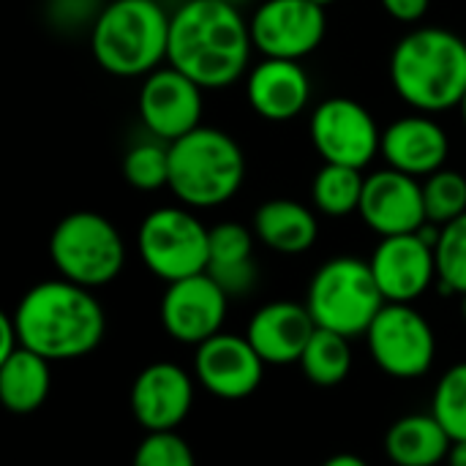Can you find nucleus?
Masks as SVG:
<instances>
[{
  "mask_svg": "<svg viewBox=\"0 0 466 466\" xmlns=\"http://www.w3.org/2000/svg\"><path fill=\"white\" fill-rule=\"evenodd\" d=\"M254 52L248 19L227 0H186L169 22L167 63L202 90H221L240 79Z\"/></svg>",
  "mask_w": 466,
  "mask_h": 466,
  "instance_id": "f257e3e1",
  "label": "nucleus"
},
{
  "mask_svg": "<svg viewBox=\"0 0 466 466\" xmlns=\"http://www.w3.org/2000/svg\"><path fill=\"white\" fill-rule=\"evenodd\" d=\"M14 322L22 347L49 363L90 355L106 333V317L93 289L66 279L30 287L14 309Z\"/></svg>",
  "mask_w": 466,
  "mask_h": 466,
  "instance_id": "f03ea898",
  "label": "nucleus"
},
{
  "mask_svg": "<svg viewBox=\"0 0 466 466\" xmlns=\"http://www.w3.org/2000/svg\"><path fill=\"white\" fill-rule=\"evenodd\" d=\"M390 82L418 112L459 106L466 93V41L445 27H415L393 46Z\"/></svg>",
  "mask_w": 466,
  "mask_h": 466,
  "instance_id": "7ed1b4c3",
  "label": "nucleus"
},
{
  "mask_svg": "<svg viewBox=\"0 0 466 466\" xmlns=\"http://www.w3.org/2000/svg\"><path fill=\"white\" fill-rule=\"evenodd\" d=\"M169 22L158 0H109L90 27L96 63L112 76H147L167 60Z\"/></svg>",
  "mask_w": 466,
  "mask_h": 466,
  "instance_id": "20e7f679",
  "label": "nucleus"
},
{
  "mask_svg": "<svg viewBox=\"0 0 466 466\" xmlns=\"http://www.w3.org/2000/svg\"><path fill=\"white\" fill-rule=\"evenodd\" d=\"M243 180L246 156L227 131L199 126L169 142V188L186 208H218L243 188Z\"/></svg>",
  "mask_w": 466,
  "mask_h": 466,
  "instance_id": "39448f33",
  "label": "nucleus"
},
{
  "mask_svg": "<svg viewBox=\"0 0 466 466\" xmlns=\"http://www.w3.org/2000/svg\"><path fill=\"white\" fill-rule=\"evenodd\" d=\"M385 303L371 265L358 257H336L325 262L314 273L306 295L317 328L347 339L366 336Z\"/></svg>",
  "mask_w": 466,
  "mask_h": 466,
  "instance_id": "423d86ee",
  "label": "nucleus"
},
{
  "mask_svg": "<svg viewBox=\"0 0 466 466\" xmlns=\"http://www.w3.org/2000/svg\"><path fill=\"white\" fill-rule=\"evenodd\" d=\"M49 257L60 279L98 289L120 276L126 265V243L106 216L76 210L63 216L52 229Z\"/></svg>",
  "mask_w": 466,
  "mask_h": 466,
  "instance_id": "0eeeda50",
  "label": "nucleus"
},
{
  "mask_svg": "<svg viewBox=\"0 0 466 466\" xmlns=\"http://www.w3.org/2000/svg\"><path fill=\"white\" fill-rule=\"evenodd\" d=\"M137 251L153 276L172 284L208 270L210 229L188 208H156L139 224Z\"/></svg>",
  "mask_w": 466,
  "mask_h": 466,
  "instance_id": "6e6552de",
  "label": "nucleus"
},
{
  "mask_svg": "<svg viewBox=\"0 0 466 466\" xmlns=\"http://www.w3.org/2000/svg\"><path fill=\"white\" fill-rule=\"evenodd\" d=\"M374 363L396 380L429 374L437 358V336L412 303H385L366 333Z\"/></svg>",
  "mask_w": 466,
  "mask_h": 466,
  "instance_id": "1a4fd4ad",
  "label": "nucleus"
},
{
  "mask_svg": "<svg viewBox=\"0 0 466 466\" xmlns=\"http://www.w3.org/2000/svg\"><path fill=\"white\" fill-rule=\"evenodd\" d=\"M309 134L325 164L366 169L382 147V128L374 115L347 96H333L317 104L309 120Z\"/></svg>",
  "mask_w": 466,
  "mask_h": 466,
  "instance_id": "9d476101",
  "label": "nucleus"
},
{
  "mask_svg": "<svg viewBox=\"0 0 466 466\" xmlns=\"http://www.w3.org/2000/svg\"><path fill=\"white\" fill-rule=\"evenodd\" d=\"M254 49L262 57L303 60L328 30L325 8L311 0H265L248 19Z\"/></svg>",
  "mask_w": 466,
  "mask_h": 466,
  "instance_id": "9b49d317",
  "label": "nucleus"
},
{
  "mask_svg": "<svg viewBox=\"0 0 466 466\" xmlns=\"http://www.w3.org/2000/svg\"><path fill=\"white\" fill-rule=\"evenodd\" d=\"M202 87L175 66L156 68L139 87V117L150 137L175 142L202 126Z\"/></svg>",
  "mask_w": 466,
  "mask_h": 466,
  "instance_id": "f8f14e48",
  "label": "nucleus"
},
{
  "mask_svg": "<svg viewBox=\"0 0 466 466\" xmlns=\"http://www.w3.org/2000/svg\"><path fill=\"white\" fill-rule=\"evenodd\" d=\"M227 309L229 295L208 273H197L167 284L161 298V325L169 339L199 347L221 333Z\"/></svg>",
  "mask_w": 466,
  "mask_h": 466,
  "instance_id": "ddd939ff",
  "label": "nucleus"
},
{
  "mask_svg": "<svg viewBox=\"0 0 466 466\" xmlns=\"http://www.w3.org/2000/svg\"><path fill=\"white\" fill-rule=\"evenodd\" d=\"M358 216L380 238L418 232L426 218L423 183L399 169H380L366 177Z\"/></svg>",
  "mask_w": 466,
  "mask_h": 466,
  "instance_id": "4468645a",
  "label": "nucleus"
},
{
  "mask_svg": "<svg viewBox=\"0 0 466 466\" xmlns=\"http://www.w3.org/2000/svg\"><path fill=\"white\" fill-rule=\"evenodd\" d=\"M197 382L216 399L238 401L251 396L265 377V360L257 355L246 336L216 333L197 347L194 358Z\"/></svg>",
  "mask_w": 466,
  "mask_h": 466,
  "instance_id": "2eb2a0df",
  "label": "nucleus"
},
{
  "mask_svg": "<svg viewBox=\"0 0 466 466\" xmlns=\"http://www.w3.org/2000/svg\"><path fill=\"white\" fill-rule=\"evenodd\" d=\"M369 265L388 303H415L437 279L434 246L418 232L382 238Z\"/></svg>",
  "mask_w": 466,
  "mask_h": 466,
  "instance_id": "dca6fc26",
  "label": "nucleus"
},
{
  "mask_svg": "<svg viewBox=\"0 0 466 466\" xmlns=\"http://www.w3.org/2000/svg\"><path fill=\"white\" fill-rule=\"evenodd\" d=\"M194 404V380L175 363L145 366L131 385V412L150 431H177Z\"/></svg>",
  "mask_w": 466,
  "mask_h": 466,
  "instance_id": "f3484780",
  "label": "nucleus"
},
{
  "mask_svg": "<svg viewBox=\"0 0 466 466\" xmlns=\"http://www.w3.org/2000/svg\"><path fill=\"white\" fill-rule=\"evenodd\" d=\"M451 153V139L445 128L426 112L404 115L382 128L380 156L390 169L412 177H429L445 169Z\"/></svg>",
  "mask_w": 466,
  "mask_h": 466,
  "instance_id": "a211bd4d",
  "label": "nucleus"
},
{
  "mask_svg": "<svg viewBox=\"0 0 466 466\" xmlns=\"http://www.w3.org/2000/svg\"><path fill=\"white\" fill-rule=\"evenodd\" d=\"M314 333L317 322L306 303L273 300L254 311L246 339L265 360V366H289L300 363Z\"/></svg>",
  "mask_w": 466,
  "mask_h": 466,
  "instance_id": "6ab92c4d",
  "label": "nucleus"
},
{
  "mask_svg": "<svg viewBox=\"0 0 466 466\" xmlns=\"http://www.w3.org/2000/svg\"><path fill=\"white\" fill-rule=\"evenodd\" d=\"M246 96L251 109L270 120L287 123L303 115L311 101V79L300 60L262 57L246 79Z\"/></svg>",
  "mask_w": 466,
  "mask_h": 466,
  "instance_id": "aec40b11",
  "label": "nucleus"
},
{
  "mask_svg": "<svg viewBox=\"0 0 466 466\" xmlns=\"http://www.w3.org/2000/svg\"><path fill=\"white\" fill-rule=\"evenodd\" d=\"M254 232L224 221L210 227V254H208V276L229 295L240 298L248 295L257 284V265H254Z\"/></svg>",
  "mask_w": 466,
  "mask_h": 466,
  "instance_id": "412c9836",
  "label": "nucleus"
},
{
  "mask_svg": "<svg viewBox=\"0 0 466 466\" xmlns=\"http://www.w3.org/2000/svg\"><path fill=\"white\" fill-rule=\"evenodd\" d=\"M254 235L279 254H303L317 243V216L295 199H268L254 213Z\"/></svg>",
  "mask_w": 466,
  "mask_h": 466,
  "instance_id": "4be33fe9",
  "label": "nucleus"
},
{
  "mask_svg": "<svg viewBox=\"0 0 466 466\" xmlns=\"http://www.w3.org/2000/svg\"><path fill=\"white\" fill-rule=\"evenodd\" d=\"M451 448V434L431 412L399 418L385 434V456L396 466H437L448 461Z\"/></svg>",
  "mask_w": 466,
  "mask_h": 466,
  "instance_id": "5701e85b",
  "label": "nucleus"
},
{
  "mask_svg": "<svg viewBox=\"0 0 466 466\" xmlns=\"http://www.w3.org/2000/svg\"><path fill=\"white\" fill-rule=\"evenodd\" d=\"M52 371L49 360L27 347H19L0 363V401L14 415H30L49 399Z\"/></svg>",
  "mask_w": 466,
  "mask_h": 466,
  "instance_id": "b1692460",
  "label": "nucleus"
},
{
  "mask_svg": "<svg viewBox=\"0 0 466 466\" xmlns=\"http://www.w3.org/2000/svg\"><path fill=\"white\" fill-rule=\"evenodd\" d=\"M300 369L306 374V380L317 388H336L347 380V374L352 371V347L350 339L325 328H317V333L311 336L303 358H300Z\"/></svg>",
  "mask_w": 466,
  "mask_h": 466,
  "instance_id": "393cba45",
  "label": "nucleus"
},
{
  "mask_svg": "<svg viewBox=\"0 0 466 466\" xmlns=\"http://www.w3.org/2000/svg\"><path fill=\"white\" fill-rule=\"evenodd\" d=\"M363 169L344 167V164H322L311 183V199L319 213L330 218H344L350 213H358L366 177Z\"/></svg>",
  "mask_w": 466,
  "mask_h": 466,
  "instance_id": "a878e982",
  "label": "nucleus"
},
{
  "mask_svg": "<svg viewBox=\"0 0 466 466\" xmlns=\"http://www.w3.org/2000/svg\"><path fill=\"white\" fill-rule=\"evenodd\" d=\"M123 177L139 191H158L169 186V142L142 139L123 156Z\"/></svg>",
  "mask_w": 466,
  "mask_h": 466,
  "instance_id": "bb28decb",
  "label": "nucleus"
},
{
  "mask_svg": "<svg viewBox=\"0 0 466 466\" xmlns=\"http://www.w3.org/2000/svg\"><path fill=\"white\" fill-rule=\"evenodd\" d=\"M434 254L440 289L445 295H466V213L442 227Z\"/></svg>",
  "mask_w": 466,
  "mask_h": 466,
  "instance_id": "cd10ccee",
  "label": "nucleus"
},
{
  "mask_svg": "<svg viewBox=\"0 0 466 466\" xmlns=\"http://www.w3.org/2000/svg\"><path fill=\"white\" fill-rule=\"evenodd\" d=\"M426 218L445 227L466 213V177L456 169H440L423 183Z\"/></svg>",
  "mask_w": 466,
  "mask_h": 466,
  "instance_id": "c85d7f7f",
  "label": "nucleus"
},
{
  "mask_svg": "<svg viewBox=\"0 0 466 466\" xmlns=\"http://www.w3.org/2000/svg\"><path fill=\"white\" fill-rule=\"evenodd\" d=\"M431 415L445 426L451 440H466V363L451 366L434 390Z\"/></svg>",
  "mask_w": 466,
  "mask_h": 466,
  "instance_id": "c756f323",
  "label": "nucleus"
},
{
  "mask_svg": "<svg viewBox=\"0 0 466 466\" xmlns=\"http://www.w3.org/2000/svg\"><path fill=\"white\" fill-rule=\"evenodd\" d=\"M131 466H197V459L177 431H150L134 451Z\"/></svg>",
  "mask_w": 466,
  "mask_h": 466,
  "instance_id": "7c9ffc66",
  "label": "nucleus"
},
{
  "mask_svg": "<svg viewBox=\"0 0 466 466\" xmlns=\"http://www.w3.org/2000/svg\"><path fill=\"white\" fill-rule=\"evenodd\" d=\"M106 3L109 0H46L44 14L52 27L76 33V30L93 27Z\"/></svg>",
  "mask_w": 466,
  "mask_h": 466,
  "instance_id": "2f4dec72",
  "label": "nucleus"
},
{
  "mask_svg": "<svg viewBox=\"0 0 466 466\" xmlns=\"http://www.w3.org/2000/svg\"><path fill=\"white\" fill-rule=\"evenodd\" d=\"M380 3H382V8H385L393 19L412 25V22H420V19L426 16L431 0H380Z\"/></svg>",
  "mask_w": 466,
  "mask_h": 466,
  "instance_id": "473e14b6",
  "label": "nucleus"
},
{
  "mask_svg": "<svg viewBox=\"0 0 466 466\" xmlns=\"http://www.w3.org/2000/svg\"><path fill=\"white\" fill-rule=\"evenodd\" d=\"M22 347L14 314H0V363Z\"/></svg>",
  "mask_w": 466,
  "mask_h": 466,
  "instance_id": "72a5a7b5",
  "label": "nucleus"
},
{
  "mask_svg": "<svg viewBox=\"0 0 466 466\" xmlns=\"http://www.w3.org/2000/svg\"><path fill=\"white\" fill-rule=\"evenodd\" d=\"M322 466H369L360 456H355V453H336V456H330L328 461Z\"/></svg>",
  "mask_w": 466,
  "mask_h": 466,
  "instance_id": "f704fd0d",
  "label": "nucleus"
},
{
  "mask_svg": "<svg viewBox=\"0 0 466 466\" xmlns=\"http://www.w3.org/2000/svg\"><path fill=\"white\" fill-rule=\"evenodd\" d=\"M448 466H466V440H456L451 453H448Z\"/></svg>",
  "mask_w": 466,
  "mask_h": 466,
  "instance_id": "c9c22d12",
  "label": "nucleus"
},
{
  "mask_svg": "<svg viewBox=\"0 0 466 466\" xmlns=\"http://www.w3.org/2000/svg\"><path fill=\"white\" fill-rule=\"evenodd\" d=\"M459 109H461V120H464V126H466V93H464V98H461V104H459Z\"/></svg>",
  "mask_w": 466,
  "mask_h": 466,
  "instance_id": "e433bc0d",
  "label": "nucleus"
},
{
  "mask_svg": "<svg viewBox=\"0 0 466 466\" xmlns=\"http://www.w3.org/2000/svg\"><path fill=\"white\" fill-rule=\"evenodd\" d=\"M311 3H317V5H322V8H328V5H333L336 0H311Z\"/></svg>",
  "mask_w": 466,
  "mask_h": 466,
  "instance_id": "4c0bfd02",
  "label": "nucleus"
},
{
  "mask_svg": "<svg viewBox=\"0 0 466 466\" xmlns=\"http://www.w3.org/2000/svg\"><path fill=\"white\" fill-rule=\"evenodd\" d=\"M464 300H461V314H464V322H466V295H461Z\"/></svg>",
  "mask_w": 466,
  "mask_h": 466,
  "instance_id": "58836bf2",
  "label": "nucleus"
},
{
  "mask_svg": "<svg viewBox=\"0 0 466 466\" xmlns=\"http://www.w3.org/2000/svg\"><path fill=\"white\" fill-rule=\"evenodd\" d=\"M227 3H235V5H243V3H248V0H227Z\"/></svg>",
  "mask_w": 466,
  "mask_h": 466,
  "instance_id": "ea45409f",
  "label": "nucleus"
}]
</instances>
